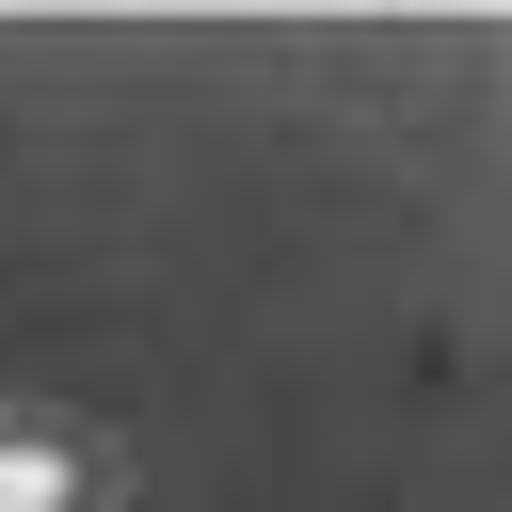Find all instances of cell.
Listing matches in <instances>:
<instances>
[{"mask_svg": "<svg viewBox=\"0 0 512 512\" xmlns=\"http://www.w3.org/2000/svg\"><path fill=\"white\" fill-rule=\"evenodd\" d=\"M0 512H96V448H64V432H16V416H0Z\"/></svg>", "mask_w": 512, "mask_h": 512, "instance_id": "1", "label": "cell"}]
</instances>
